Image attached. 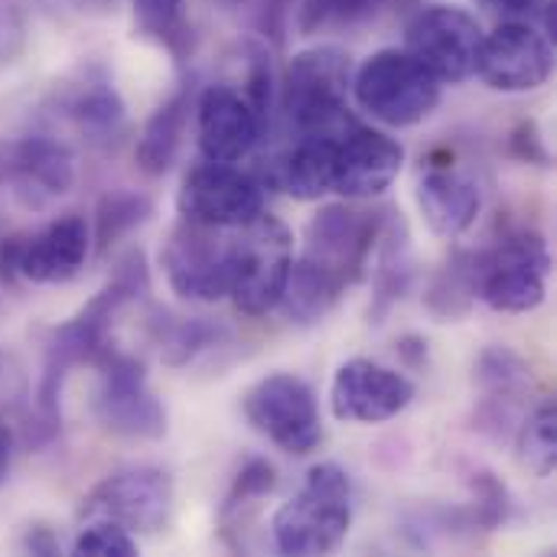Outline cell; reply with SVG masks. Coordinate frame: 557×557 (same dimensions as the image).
Returning <instances> with one entry per match:
<instances>
[{"instance_id":"1","label":"cell","mask_w":557,"mask_h":557,"mask_svg":"<svg viewBox=\"0 0 557 557\" xmlns=\"http://www.w3.org/2000/svg\"><path fill=\"white\" fill-rule=\"evenodd\" d=\"M150 287V274H147V261L140 248H131L117 268L114 277L104 284V290H98L69 323L52 330V339L46 346V366H42V382H39V395H36V428H39V441H49L59 428V395H62V382L69 375V369L82 366V362H95L111 343H108V330L114 313L137 300L140 294H147Z\"/></svg>"},{"instance_id":"2","label":"cell","mask_w":557,"mask_h":557,"mask_svg":"<svg viewBox=\"0 0 557 557\" xmlns=\"http://www.w3.org/2000/svg\"><path fill=\"white\" fill-rule=\"evenodd\" d=\"M352 525V483L336 463H320L304 486L274 512L271 535L281 555L313 557L336 552Z\"/></svg>"},{"instance_id":"3","label":"cell","mask_w":557,"mask_h":557,"mask_svg":"<svg viewBox=\"0 0 557 557\" xmlns=\"http://www.w3.org/2000/svg\"><path fill=\"white\" fill-rule=\"evenodd\" d=\"M349 55L336 46H313L290 59L281 91V111L300 134L336 137L359 117L349 108Z\"/></svg>"},{"instance_id":"4","label":"cell","mask_w":557,"mask_h":557,"mask_svg":"<svg viewBox=\"0 0 557 557\" xmlns=\"http://www.w3.org/2000/svg\"><path fill=\"white\" fill-rule=\"evenodd\" d=\"M349 88L372 121L385 127H414L441 104L444 82H437V75L408 49H379L356 69Z\"/></svg>"},{"instance_id":"5","label":"cell","mask_w":557,"mask_h":557,"mask_svg":"<svg viewBox=\"0 0 557 557\" xmlns=\"http://www.w3.org/2000/svg\"><path fill=\"white\" fill-rule=\"evenodd\" d=\"M232 235V287L228 297L245 317H268L284 294L290 264H294V235L271 215L258 212L251 222Z\"/></svg>"},{"instance_id":"6","label":"cell","mask_w":557,"mask_h":557,"mask_svg":"<svg viewBox=\"0 0 557 557\" xmlns=\"http://www.w3.org/2000/svg\"><path fill=\"white\" fill-rule=\"evenodd\" d=\"M476 297L496 313H532L548 297L552 251L539 232L519 228L476 251Z\"/></svg>"},{"instance_id":"7","label":"cell","mask_w":557,"mask_h":557,"mask_svg":"<svg viewBox=\"0 0 557 557\" xmlns=\"http://www.w3.org/2000/svg\"><path fill=\"white\" fill-rule=\"evenodd\" d=\"M382 225L385 212L379 209H359L349 199L323 206L307 225L300 261L313 264L346 290L366 277Z\"/></svg>"},{"instance_id":"8","label":"cell","mask_w":557,"mask_h":557,"mask_svg":"<svg viewBox=\"0 0 557 557\" xmlns=\"http://www.w3.org/2000/svg\"><path fill=\"white\" fill-rule=\"evenodd\" d=\"M245 421L255 434L284 454L307 457L323 441V421L313 388L290 372H271L242 398Z\"/></svg>"},{"instance_id":"9","label":"cell","mask_w":557,"mask_h":557,"mask_svg":"<svg viewBox=\"0 0 557 557\" xmlns=\"http://www.w3.org/2000/svg\"><path fill=\"white\" fill-rule=\"evenodd\" d=\"M228 228L199 225L193 219H183L163 251V271L176 297L193 304H219L228 297L232 287V238H222Z\"/></svg>"},{"instance_id":"10","label":"cell","mask_w":557,"mask_h":557,"mask_svg":"<svg viewBox=\"0 0 557 557\" xmlns=\"http://www.w3.org/2000/svg\"><path fill=\"white\" fill-rule=\"evenodd\" d=\"M98 398L95 411L104 431L131 441H157L166 434V411L147 385L144 362L108 346L98 359Z\"/></svg>"},{"instance_id":"11","label":"cell","mask_w":557,"mask_h":557,"mask_svg":"<svg viewBox=\"0 0 557 557\" xmlns=\"http://www.w3.org/2000/svg\"><path fill=\"white\" fill-rule=\"evenodd\" d=\"M483 42L480 20L454 3H434L414 13L405 29V49L437 75V82L460 85L476 75V55Z\"/></svg>"},{"instance_id":"12","label":"cell","mask_w":557,"mask_h":557,"mask_svg":"<svg viewBox=\"0 0 557 557\" xmlns=\"http://www.w3.org/2000/svg\"><path fill=\"white\" fill-rule=\"evenodd\" d=\"M173 512V480L157 467H124L108 473L85 499L82 519H104L131 535H153Z\"/></svg>"},{"instance_id":"13","label":"cell","mask_w":557,"mask_h":557,"mask_svg":"<svg viewBox=\"0 0 557 557\" xmlns=\"http://www.w3.org/2000/svg\"><path fill=\"white\" fill-rule=\"evenodd\" d=\"M176 209L183 219L212 228H242L264 212V186L258 176L232 163H199L183 176Z\"/></svg>"},{"instance_id":"14","label":"cell","mask_w":557,"mask_h":557,"mask_svg":"<svg viewBox=\"0 0 557 557\" xmlns=\"http://www.w3.org/2000/svg\"><path fill=\"white\" fill-rule=\"evenodd\" d=\"M555 72V49L545 33L525 20H503L493 33H483L476 75L503 95H525L542 88Z\"/></svg>"},{"instance_id":"15","label":"cell","mask_w":557,"mask_h":557,"mask_svg":"<svg viewBox=\"0 0 557 557\" xmlns=\"http://www.w3.org/2000/svg\"><path fill=\"white\" fill-rule=\"evenodd\" d=\"M414 401V382L372 359H346L330 385V408L346 424H382Z\"/></svg>"},{"instance_id":"16","label":"cell","mask_w":557,"mask_h":557,"mask_svg":"<svg viewBox=\"0 0 557 557\" xmlns=\"http://www.w3.org/2000/svg\"><path fill=\"white\" fill-rule=\"evenodd\" d=\"M405 166V147L379 127L356 121L336 137L333 193L356 202L382 196Z\"/></svg>"},{"instance_id":"17","label":"cell","mask_w":557,"mask_h":557,"mask_svg":"<svg viewBox=\"0 0 557 557\" xmlns=\"http://www.w3.org/2000/svg\"><path fill=\"white\" fill-rule=\"evenodd\" d=\"M196 134L199 150L212 163H238L245 160L264 134V121L245 98V91L212 82L196 98Z\"/></svg>"},{"instance_id":"18","label":"cell","mask_w":557,"mask_h":557,"mask_svg":"<svg viewBox=\"0 0 557 557\" xmlns=\"http://www.w3.org/2000/svg\"><path fill=\"white\" fill-rule=\"evenodd\" d=\"M0 183H13L29 206L62 196L75 183V163L65 144L52 137H20L0 144Z\"/></svg>"},{"instance_id":"19","label":"cell","mask_w":557,"mask_h":557,"mask_svg":"<svg viewBox=\"0 0 557 557\" xmlns=\"http://www.w3.org/2000/svg\"><path fill=\"white\" fill-rule=\"evenodd\" d=\"M91 251L88 222L78 212H65L20 245V277L29 284H65L72 281Z\"/></svg>"},{"instance_id":"20","label":"cell","mask_w":557,"mask_h":557,"mask_svg":"<svg viewBox=\"0 0 557 557\" xmlns=\"http://www.w3.org/2000/svg\"><path fill=\"white\" fill-rule=\"evenodd\" d=\"M59 108L95 150H117L127 134V104L101 72H85L75 85H69L59 98Z\"/></svg>"},{"instance_id":"21","label":"cell","mask_w":557,"mask_h":557,"mask_svg":"<svg viewBox=\"0 0 557 557\" xmlns=\"http://www.w3.org/2000/svg\"><path fill=\"white\" fill-rule=\"evenodd\" d=\"M414 199L431 232L444 238H457L470 232L483 209L480 183L470 173L457 166H444V163H431L428 170H421Z\"/></svg>"},{"instance_id":"22","label":"cell","mask_w":557,"mask_h":557,"mask_svg":"<svg viewBox=\"0 0 557 557\" xmlns=\"http://www.w3.org/2000/svg\"><path fill=\"white\" fill-rule=\"evenodd\" d=\"M336 137L300 134L287 153L271 160L264 183L300 199V202H313V199L330 196L333 193V173H336Z\"/></svg>"},{"instance_id":"23","label":"cell","mask_w":557,"mask_h":557,"mask_svg":"<svg viewBox=\"0 0 557 557\" xmlns=\"http://www.w3.org/2000/svg\"><path fill=\"white\" fill-rule=\"evenodd\" d=\"M196 98H193V82H183L150 117L147 124L140 127V137H137V166L140 173L147 176H163L173 163H176V153L183 147V134H186V124H189V111H193Z\"/></svg>"},{"instance_id":"24","label":"cell","mask_w":557,"mask_h":557,"mask_svg":"<svg viewBox=\"0 0 557 557\" xmlns=\"http://www.w3.org/2000/svg\"><path fill=\"white\" fill-rule=\"evenodd\" d=\"M476 304V261L473 251H457L428 290V307L437 320H457Z\"/></svg>"},{"instance_id":"25","label":"cell","mask_w":557,"mask_h":557,"mask_svg":"<svg viewBox=\"0 0 557 557\" xmlns=\"http://www.w3.org/2000/svg\"><path fill=\"white\" fill-rule=\"evenodd\" d=\"M140 33L166 46L176 59H186L193 46V29L186 20V0H131Z\"/></svg>"},{"instance_id":"26","label":"cell","mask_w":557,"mask_h":557,"mask_svg":"<svg viewBox=\"0 0 557 557\" xmlns=\"http://www.w3.org/2000/svg\"><path fill=\"white\" fill-rule=\"evenodd\" d=\"M150 215H153V202L144 193H131V189L108 193L98 202V212H95V242H98V251H108L111 245H117L124 235H131L134 228H140Z\"/></svg>"},{"instance_id":"27","label":"cell","mask_w":557,"mask_h":557,"mask_svg":"<svg viewBox=\"0 0 557 557\" xmlns=\"http://www.w3.org/2000/svg\"><path fill=\"white\" fill-rule=\"evenodd\" d=\"M395 0H304L297 10V29L304 36L330 33V29H352L369 23Z\"/></svg>"},{"instance_id":"28","label":"cell","mask_w":557,"mask_h":557,"mask_svg":"<svg viewBox=\"0 0 557 557\" xmlns=\"http://www.w3.org/2000/svg\"><path fill=\"white\" fill-rule=\"evenodd\" d=\"M519 463L539 476L548 480L557 463V408L555 401L539 405L529 421L519 428Z\"/></svg>"},{"instance_id":"29","label":"cell","mask_w":557,"mask_h":557,"mask_svg":"<svg viewBox=\"0 0 557 557\" xmlns=\"http://www.w3.org/2000/svg\"><path fill=\"white\" fill-rule=\"evenodd\" d=\"M529 362L506 346H493L476 359V382L490 392L493 401H512L532 385Z\"/></svg>"},{"instance_id":"30","label":"cell","mask_w":557,"mask_h":557,"mask_svg":"<svg viewBox=\"0 0 557 557\" xmlns=\"http://www.w3.org/2000/svg\"><path fill=\"white\" fill-rule=\"evenodd\" d=\"M274 490H277V470H274L264 457L248 460V463L238 470V476H235V483H232V490H228V496H225V503H222V522L232 519V516L251 512V509H255L264 496H271Z\"/></svg>"},{"instance_id":"31","label":"cell","mask_w":557,"mask_h":557,"mask_svg":"<svg viewBox=\"0 0 557 557\" xmlns=\"http://www.w3.org/2000/svg\"><path fill=\"white\" fill-rule=\"evenodd\" d=\"M219 339H222V330L212 326L209 320H176V323H166L160 333L163 359L170 366H186L202 349H212Z\"/></svg>"},{"instance_id":"32","label":"cell","mask_w":557,"mask_h":557,"mask_svg":"<svg viewBox=\"0 0 557 557\" xmlns=\"http://www.w3.org/2000/svg\"><path fill=\"white\" fill-rule=\"evenodd\" d=\"M72 555L88 557H134L137 555V542L127 529L104 522V519H91L88 529L78 532V539L72 542Z\"/></svg>"},{"instance_id":"33","label":"cell","mask_w":557,"mask_h":557,"mask_svg":"<svg viewBox=\"0 0 557 557\" xmlns=\"http://www.w3.org/2000/svg\"><path fill=\"white\" fill-rule=\"evenodd\" d=\"M26 49V10L23 0H0V65H10Z\"/></svg>"},{"instance_id":"34","label":"cell","mask_w":557,"mask_h":557,"mask_svg":"<svg viewBox=\"0 0 557 557\" xmlns=\"http://www.w3.org/2000/svg\"><path fill=\"white\" fill-rule=\"evenodd\" d=\"M473 490H476V503H480V512H476L480 522L490 525V529H496L499 522H506V509H509L506 486L499 480H493V473H480L476 483H473Z\"/></svg>"},{"instance_id":"35","label":"cell","mask_w":557,"mask_h":557,"mask_svg":"<svg viewBox=\"0 0 557 557\" xmlns=\"http://www.w3.org/2000/svg\"><path fill=\"white\" fill-rule=\"evenodd\" d=\"M512 153L525 163H548V150L539 137V127L532 121H522L516 131H512Z\"/></svg>"},{"instance_id":"36","label":"cell","mask_w":557,"mask_h":557,"mask_svg":"<svg viewBox=\"0 0 557 557\" xmlns=\"http://www.w3.org/2000/svg\"><path fill=\"white\" fill-rule=\"evenodd\" d=\"M499 20H525L542 10V0H480Z\"/></svg>"},{"instance_id":"37","label":"cell","mask_w":557,"mask_h":557,"mask_svg":"<svg viewBox=\"0 0 557 557\" xmlns=\"http://www.w3.org/2000/svg\"><path fill=\"white\" fill-rule=\"evenodd\" d=\"M20 245H23V235H10L0 242V281L7 284L20 281Z\"/></svg>"},{"instance_id":"38","label":"cell","mask_w":557,"mask_h":557,"mask_svg":"<svg viewBox=\"0 0 557 557\" xmlns=\"http://www.w3.org/2000/svg\"><path fill=\"white\" fill-rule=\"evenodd\" d=\"M26 548H29L33 555H59V545H55V539H52L46 529H33V532L26 535Z\"/></svg>"},{"instance_id":"39","label":"cell","mask_w":557,"mask_h":557,"mask_svg":"<svg viewBox=\"0 0 557 557\" xmlns=\"http://www.w3.org/2000/svg\"><path fill=\"white\" fill-rule=\"evenodd\" d=\"M10 460H13V434L10 428L0 421V486L7 483V473H10Z\"/></svg>"},{"instance_id":"40","label":"cell","mask_w":557,"mask_h":557,"mask_svg":"<svg viewBox=\"0 0 557 557\" xmlns=\"http://www.w3.org/2000/svg\"><path fill=\"white\" fill-rule=\"evenodd\" d=\"M49 7H55V10H75V13H82V10H95V7H108L111 0H46Z\"/></svg>"}]
</instances>
